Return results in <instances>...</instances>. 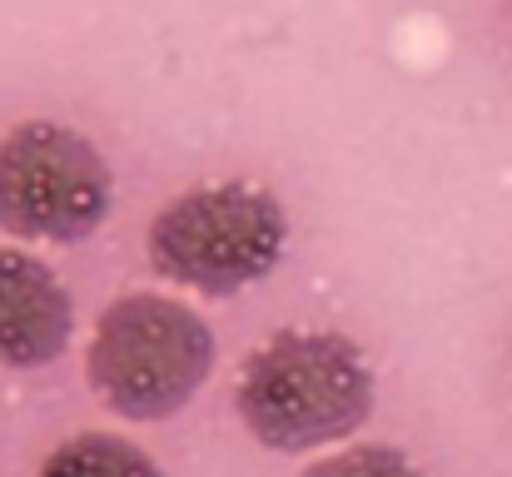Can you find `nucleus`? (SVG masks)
Wrapping results in <instances>:
<instances>
[{"label": "nucleus", "instance_id": "7", "mask_svg": "<svg viewBox=\"0 0 512 477\" xmlns=\"http://www.w3.org/2000/svg\"><path fill=\"white\" fill-rule=\"evenodd\" d=\"M304 477H423L398 448H383V443H358V448H343L334 458L314 463Z\"/></svg>", "mask_w": 512, "mask_h": 477}, {"label": "nucleus", "instance_id": "5", "mask_svg": "<svg viewBox=\"0 0 512 477\" xmlns=\"http://www.w3.org/2000/svg\"><path fill=\"white\" fill-rule=\"evenodd\" d=\"M75 333V304L50 264L25 249H0V363L45 368Z\"/></svg>", "mask_w": 512, "mask_h": 477}, {"label": "nucleus", "instance_id": "1", "mask_svg": "<svg viewBox=\"0 0 512 477\" xmlns=\"http://www.w3.org/2000/svg\"><path fill=\"white\" fill-rule=\"evenodd\" d=\"M373 368L343 333H274L239 373V418L274 453H309L358 433Z\"/></svg>", "mask_w": 512, "mask_h": 477}, {"label": "nucleus", "instance_id": "6", "mask_svg": "<svg viewBox=\"0 0 512 477\" xmlns=\"http://www.w3.org/2000/svg\"><path fill=\"white\" fill-rule=\"evenodd\" d=\"M35 477H160L155 458L115 433H75L65 438Z\"/></svg>", "mask_w": 512, "mask_h": 477}, {"label": "nucleus", "instance_id": "3", "mask_svg": "<svg viewBox=\"0 0 512 477\" xmlns=\"http://www.w3.org/2000/svg\"><path fill=\"white\" fill-rule=\"evenodd\" d=\"M289 244L279 199L259 184L224 179L170 199L150 224V264L170 284L209 299H229L259 284Z\"/></svg>", "mask_w": 512, "mask_h": 477}, {"label": "nucleus", "instance_id": "2", "mask_svg": "<svg viewBox=\"0 0 512 477\" xmlns=\"http://www.w3.org/2000/svg\"><path fill=\"white\" fill-rule=\"evenodd\" d=\"M214 368V333L189 304L165 294L115 299L90 338L85 378L130 423L179 413Z\"/></svg>", "mask_w": 512, "mask_h": 477}, {"label": "nucleus", "instance_id": "4", "mask_svg": "<svg viewBox=\"0 0 512 477\" xmlns=\"http://www.w3.org/2000/svg\"><path fill=\"white\" fill-rule=\"evenodd\" d=\"M110 214L105 155L55 120L0 135V229L15 239L80 244Z\"/></svg>", "mask_w": 512, "mask_h": 477}]
</instances>
